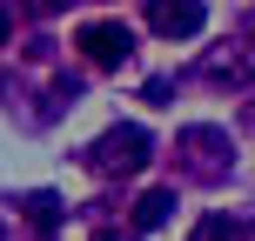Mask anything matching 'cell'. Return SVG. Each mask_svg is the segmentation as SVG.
<instances>
[{
  "label": "cell",
  "instance_id": "6da1fadb",
  "mask_svg": "<svg viewBox=\"0 0 255 241\" xmlns=\"http://www.w3.org/2000/svg\"><path fill=\"white\" fill-rule=\"evenodd\" d=\"M175 167L188 181H202V188H215V181L235 174V141L222 127H181L175 134Z\"/></svg>",
  "mask_w": 255,
  "mask_h": 241
},
{
  "label": "cell",
  "instance_id": "7a4b0ae2",
  "mask_svg": "<svg viewBox=\"0 0 255 241\" xmlns=\"http://www.w3.org/2000/svg\"><path fill=\"white\" fill-rule=\"evenodd\" d=\"M148 148H154L148 127H134V121H128V127H108V134L88 148V167H94L101 181H115V174H141V167H148Z\"/></svg>",
  "mask_w": 255,
  "mask_h": 241
},
{
  "label": "cell",
  "instance_id": "3957f363",
  "mask_svg": "<svg viewBox=\"0 0 255 241\" xmlns=\"http://www.w3.org/2000/svg\"><path fill=\"white\" fill-rule=\"evenodd\" d=\"M74 47L88 54L94 67H121L128 54H134V27H128V20H88L74 34Z\"/></svg>",
  "mask_w": 255,
  "mask_h": 241
},
{
  "label": "cell",
  "instance_id": "277c9868",
  "mask_svg": "<svg viewBox=\"0 0 255 241\" xmlns=\"http://www.w3.org/2000/svg\"><path fill=\"white\" fill-rule=\"evenodd\" d=\"M148 27L161 40H188V34L208 27V7L202 0H148Z\"/></svg>",
  "mask_w": 255,
  "mask_h": 241
},
{
  "label": "cell",
  "instance_id": "5b68a950",
  "mask_svg": "<svg viewBox=\"0 0 255 241\" xmlns=\"http://www.w3.org/2000/svg\"><path fill=\"white\" fill-rule=\"evenodd\" d=\"M13 208H20V221H27V228H40V235H54V228H61V215H67L61 194H47V188H40V194H20Z\"/></svg>",
  "mask_w": 255,
  "mask_h": 241
},
{
  "label": "cell",
  "instance_id": "8992f818",
  "mask_svg": "<svg viewBox=\"0 0 255 241\" xmlns=\"http://www.w3.org/2000/svg\"><path fill=\"white\" fill-rule=\"evenodd\" d=\"M168 215H175V188H148L134 201V235H148V228H168Z\"/></svg>",
  "mask_w": 255,
  "mask_h": 241
},
{
  "label": "cell",
  "instance_id": "52a82bcc",
  "mask_svg": "<svg viewBox=\"0 0 255 241\" xmlns=\"http://www.w3.org/2000/svg\"><path fill=\"white\" fill-rule=\"evenodd\" d=\"M195 241H255V221H242V215H208L202 228H195Z\"/></svg>",
  "mask_w": 255,
  "mask_h": 241
},
{
  "label": "cell",
  "instance_id": "ba28073f",
  "mask_svg": "<svg viewBox=\"0 0 255 241\" xmlns=\"http://www.w3.org/2000/svg\"><path fill=\"white\" fill-rule=\"evenodd\" d=\"M27 20H54V13H67V0H20Z\"/></svg>",
  "mask_w": 255,
  "mask_h": 241
},
{
  "label": "cell",
  "instance_id": "9c48e42d",
  "mask_svg": "<svg viewBox=\"0 0 255 241\" xmlns=\"http://www.w3.org/2000/svg\"><path fill=\"white\" fill-rule=\"evenodd\" d=\"M88 241H134V228H115V221H101V228H94Z\"/></svg>",
  "mask_w": 255,
  "mask_h": 241
},
{
  "label": "cell",
  "instance_id": "30bf717a",
  "mask_svg": "<svg viewBox=\"0 0 255 241\" xmlns=\"http://www.w3.org/2000/svg\"><path fill=\"white\" fill-rule=\"evenodd\" d=\"M7 34H13V20H7V7H0V47H7Z\"/></svg>",
  "mask_w": 255,
  "mask_h": 241
}]
</instances>
